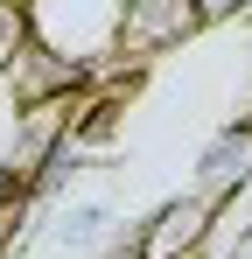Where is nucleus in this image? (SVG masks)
Listing matches in <instances>:
<instances>
[{"label": "nucleus", "mask_w": 252, "mask_h": 259, "mask_svg": "<svg viewBox=\"0 0 252 259\" xmlns=\"http://www.w3.org/2000/svg\"><path fill=\"white\" fill-rule=\"evenodd\" d=\"M245 182H252V126L231 119V126L196 154V196H203V203H231Z\"/></svg>", "instance_id": "1"}, {"label": "nucleus", "mask_w": 252, "mask_h": 259, "mask_svg": "<svg viewBox=\"0 0 252 259\" xmlns=\"http://www.w3.org/2000/svg\"><path fill=\"white\" fill-rule=\"evenodd\" d=\"M21 42H28V14L21 7H0V63H14Z\"/></svg>", "instance_id": "2"}]
</instances>
